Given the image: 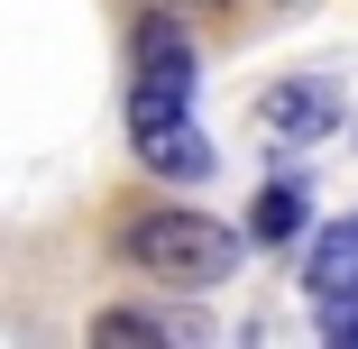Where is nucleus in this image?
<instances>
[{
	"label": "nucleus",
	"instance_id": "nucleus-1",
	"mask_svg": "<svg viewBox=\"0 0 358 349\" xmlns=\"http://www.w3.org/2000/svg\"><path fill=\"white\" fill-rule=\"evenodd\" d=\"M193 74H202V55H193L175 10H148L129 28V148L166 184H202L211 175V138L193 120Z\"/></svg>",
	"mask_w": 358,
	"mask_h": 349
},
{
	"label": "nucleus",
	"instance_id": "nucleus-2",
	"mask_svg": "<svg viewBox=\"0 0 358 349\" xmlns=\"http://www.w3.org/2000/svg\"><path fill=\"white\" fill-rule=\"evenodd\" d=\"M120 257L138 276H166V285H230L239 257H248V239L230 221H211V212H175V202H166V212L120 221Z\"/></svg>",
	"mask_w": 358,
	"mask_h": 349
},
{
	"label": "nucleus",
	"instance_id": "nucleus-3",
	"mask_svg": "<svg viewBox=\"0 0 358 349\" xmlns=\"http://www.w3.org/2000/svg\"><path fill=\"white\" fill-rule=\"evenodd\" d=\"M257 129H266V138H285V148H313L322 129H340V92H331V83H313V74H294V83H275V92L257 101Z\"/></svg>",
	"mask_w": 358,
	"mask_h": 349
},
{
	"label": "nucleus",
	"instance_id": "nucleus-4",
	"mask_svg": "<svg viewBox=\"0 0 358 349\" xmlns=\"http://www.w3.org/2000/svg\"><path fill=\"white\" fill-rule=\"evenodd\" d=\"M303 285H313V304H358V221H331V230L313 239Z\"/></svg>",
	"mask_w": 358,
	"mask_h": 349
},
{
	"label": "nucleus",
	"instance_id": "nucleus-5",
	"mask_svg": "<svg viewBox=\"0 0 358 349\" xmlns=\"http://www.w3.org/2000/svg\"><path fill=\"white\" fill-rule=\"evenodd\" d=\"M303 221H313V193H303V184H294V175H275V184H266V193H257V221H248V230H257V239H275V248H285V239H303Z\"/></svg>",
	"mask_w": 358,
	"mask_h": 349
},
{
	"label": "nucleus",
	"instance_id": "nucleus-6",
	"mask_svg": "<svg viewBox=\"0 0 358 349\" xmlns=\"http://www.w3.org/2000/svg\"><path fill=\"white\" fill-rule=\"evenodd\" d=\"M92 340H184V322L175 313H101Z\"/></svg>",
	"mask_w": 358,
	"mask_h": 349
},
{
	"label": "nucleus",
	"instance_id": "nucleus-7",
	"mask_svg": "<svg viewBox=\"0 0 358 349\" xmlns=\"http://www.w3.org/2000/svg\"><path fill=\"white\" fill-rule=\"evenodd\" d=\"M184 10H230V0H184Z\"/></svg>",
	"mask_w": 358,
	"mask_h": 349
}]
</instances>
